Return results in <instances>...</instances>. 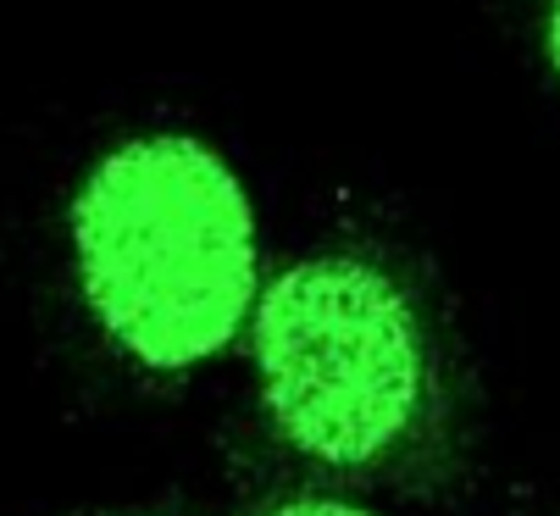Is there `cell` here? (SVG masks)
I'll return each mask as SVG.
<instances>
[{
  "instance_id": "obj_3",
  "label": "cell",
  "mask_w": 560,
  "mask_h": 516,
  "mask_svg": "<svg viewBox=\"0 0 560 516\" xmlns=\"http://www.w3.org/2000/svg\"><path fill=\"white\" fill-rule=\"evenodd\" d=\"M267 516H377V511H366L355 500H339V494H294V500L272 505Z\"/></svg>"
},
{
  "instance_id": "obj_1",
  "label": "cell",
  "mask_w": 560,
  "mask_h": 516,
  "mask_svg": "<svg viewBox=\"0 0 560 516\" xmlns=\"http://www.w3.org/2000/svg\"><path fill=\"white\" fill-rule=\"evenodd\" d=\"M72 273L95 328L144 372H189L250 328L256 211L195 134L112 145L72 195Z\"/></svg>"
},
{
  "instance_id": "obj_4",
  "label": "cell",
  "mask_w": 560,
  "mask_h": 516,
  "mask_svg": "<svg viewBox=\"0 0 560 516\" xmlns=\"http://www.w3.org/2000/svg\"><path fill=\"white\" fill-rule=\"evenodd\" d=\"M544 56L560 78V0H549V12H544Z\"/></svg>"
},
{
  "instance_id": "obj_2",
  "label": "cell",
  "mask_w": 560,
  "mask_h": 516,
  "mask_svg": "<svg viewBox=\"0 0 560 516\" xmlns=\"http://www.w3.org/2000/svg\"><path fill=\"white\" fill-rule=\"evenodd\" d=\"M250 356L267 422L316 467L372 472L433 427L439 351L428 317L366 255H305L261 284Z\"/></svg>"
}]
</instances>
